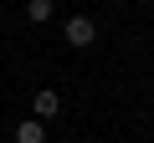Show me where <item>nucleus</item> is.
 I'll return each instance as SVG.
<instances>
[{
	"instance_id": "f257e3e1",
	"label": "nucleus",
	"mask_w": 154,
	"mask_h": 143,
	"mask_svg": "<svg viewBox=\"0 0 154 143\" xmlns=\"http://www.w3.org/2000/svg\"><path fill=\"white\" fill-rule=\"evenodd\" d=\"M62 36H67V46H77V51H88L93 41H98V21L93 16H82V10H77L67 26H62Z\"/></svg>"
},
{
	"instance_id": "f03ea898",
	"label": "nucleus",
	"mask_w": 154,
	"mask_h": 143,
	"mask_svg": "<svg viewBox=\"0 0 154 143\" xmlns=\"http://www.w3.org/2000/svg\"><path fill=\"white\" fill-rule=\"evenodd\" d=\"M57 112H62V97H57L51 87H41V92L31 97V118H41V123H51Z\"/></svg>"
},
{
	"instance_id": "7ed1b4c3",
	"label": "nucleus",
	"mask_w": 154,
	"mask_h": 143,
	"mask_svg": "<svg viewBox=\"0 0 154 143\" xmlns=\"http://www.w3.org/2000/svg\"><path fill=\"white\" fill-rule=\"evenodd\" d=\"M11 138H16V143H46V123H41V118H26V123H16Z\"/></svg>"
},
{
	"instance_id": "20e7f679",
	"label": "nucleus",
	"mask_w": 154,
	"mask_h": 143,
	"mask_svg": "<svg viewBox=\"0 0 154 143\" xmlns=\"http://www.w3.org/2000/svg\"><path fill=\"white\" fill-rule=\"evenodd\" d=\"M51 10H57L51 0H26V21H31V26H46V21H51Z\"/></svg>"
}]
</instances>
